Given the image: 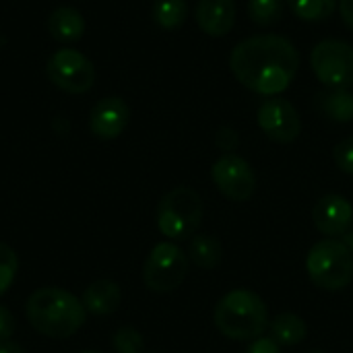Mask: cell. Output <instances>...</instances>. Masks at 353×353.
Segmentation results:
<instances>
[{
	"instance_id": "obj_28",
	"label": "cell",
	"mask_w": 353,
	"mask_h": 353,
	"mask_svg": "<svg viewBox=\"0 0 353 353\" xmlns=\"http://www.w3.org/2000/svg\"><path fill=\"white\" fill-rule=\"evenodd\" d=\"M339 14L343 23L353 31V0H339Z\"/></svg>"
},
{
	"instance_id": "obj_20",
	"label": "cell",
	"mask_w": 353,
	"mask_h": 353,
	"mask_svg": "<svg viewBox=\"0 0 353 353\" xmlns=\"http://www.w3.org/2000/svg\"><path fill=\"white\" fill-rule=\"evenodd\" d=\"M288 6L300 21L319 23L335 14L339 0H288Z\"/></svg>"
},
{
	"instance_id": "obj_25",
	"label": "cell",
	"mask_w": 353,
	"mask_h": 353,
	"mask_svg": "<svg viewBox=\"0 0 353 353\" xmlns=\"http://www.w3.org/2000/svg\"><path fill=\"white\" fill-rule=\"evenodd\" d=\"M215 145L225 153H234V149L240 145V134L230 126H221L215 134Z\"/></svg>"
},
{
	"instance_id": "obj_29",
	"label": "cell",
	"mask_w": 353,
	"mask_h": 353,
	"mask_svg": "<svg viewBox=\"0 0 353 353\" xmlns=\"http://www.w3.org/2000/svg\"><path fill=\"white\" fill-rule=\"evenodd\" d=\"M0 353H25L23 347L10 339H0Z\"/></svg>"
},
{
	"instance_id": "obj_23",
	"label": "cell",
	"mask_w": 353,
	"mask_h": 353,
	"mask_svg": "<svg viewBox=\"0 0 353 353\" xmlns=\"http://www.w3.org/2000/svg\"><path fill=\"white\" fill-rule=\"evenodd\" d=\"M112 347L116 350V353H141L143 335L134 327H122L112 337Z\"/></svg>"
},
{
	"instance_id": "obj_11",
	"label": "cell",
	"mask_w": 353,
	"mask_h": 353,
	"mask_svg": "<svg viewBox=\"0 0 353 353\" xmlns=\"http://www.w3.org/2000/svg\"><path fill=\"white\" fill-rule=\"evenodd\" d=\"M130 122V108L128 103L118 97V95H110L99 99L89 116V128L97 139L103 141H112L116 137H120L126 126Z\"/></svg>"
},
{
	"instance_id": "obj_24",
	"label": "cell",
	"mask_w": 353,
	"mask_h": 353,
	"mask_svg": "<svg viewBox=\"0 0 353 353\" xmlns=\"http://www.w3.org/2000/svg\"><path fill=\"white\" fill-rule=\"evenodd\" d=\"M333 159L343 174L353 176V137H345L343 141H339L335 145Z\"/></svg>"
},
{
	"instance_id": "obj_16",
	"label": "cell",
	"mask_w": 353,
	"mask_h": 353,
	"mask_svg": "<svg viewBox=\"0 0 353 353\" xmlns=\"http://www.w3.org/2000/svg\"><path fill=\"white\" fill-rule=\"evenodd\" d=\"M316 110L339 124L353 120V91L350 89H325L314 97Z\"/></svg>"
},
{
	"instance_id": "obj_15",
	"label": "cell",
	"mask_w": 353,
	"mask_h": 353,
	"mask_svg": "<svg viewBox=\"0 0 353 353\" xmlns=\"http://www.w3.org/2000/svg\"><path fill=\"white\" fill-rule=\"evenodd\" d=\"M48 33L60 43H72L85 33V19L72 6H60L48 17Z\"/></svg>"
},
{
	"instance_id": "obj_31",
	"label": "cell",
	"mask_w": 353,
	"mask_h": 353,
	"mask_svg": "<svg viewBox=\"0 0 353 353\" xmlns=\"http://www.w3.org/2000/svg\"><path fill=\"white\" fill-rule=\"evenodd\" d=\"M308 353H325V352H319V350H314V352H308Z\"/></svg>"
},
{
	"instance_id": "obj_9",
	"label": "cell",
	"mask_w": 353,
	"mask_h": 353,
	"mask_svg": "<svg viewBox=\"0 0 353 353\" xmlns=\"http://www.w3.org/2000/svg\"><path fill=\"white\" fill-rule=\"evenodd\" d=\"M211 178L217 186V190L236 203L250 201L256 190V174L252 165L236 155V153H223L211 168Z\"/></svg>"
},
{
	"instance_id": "obj_21",
	"label": "cell",
	"mask_w": 353,
	"mask_h": 353,
	"mask_svg": "<svg viewBox=\"0 0 353 353\" xmlns=\"http://www.w3.org/2000/svg\"><path fill=\"white\" fill-rule=\"evenodd\" d=\"M285 8V0H248V17L259 27L275 25Z\"/></svg>"
},
{
	"instance_id": "obj_18",
	"label": "cell",
	"mask_w": 353,
	"mask_h": 353,
	"mask_svg": "<svg viewBox=\"0 0 353 353\" xmlns=\"http://www.w3.org/2000/svg\"><path fill=\"white\" fill-rule=\"evenodd\" d=\"M188 259L201 269H215L223 259L221 242L211 234H194L188 242Z\"/></svg>"
},
{
	"instance_id": "obj_19",
	"label": "cell",
	"mask_w": 353,
	"mask_h": 353,
	"mask_svg": "<svg viewBox=\"0 0 353 353\" xmlns=\"http://www.w3.org/2000/svg\"><path fill=\"white\" fill-rule=\"evenodd\" d=\"M188 17L186 0H155L153 4V21L163 31H176L184 25Z\"/></svg>"
},
{
	"instance_id": "obj_5",
	"label": "cell",
	"mask_w": 353,
	"mask_h": 353,
	"mask_svg": "<svg viewBox=\"0 0 353 353\" xmlns=\"http://www.w3.org/2000/svg\"><path fill=\"white\" fill-rule=\"evenodd\" d=\"M310 281L325 292H341L353 281V254L345 242L325 238L306 254Z\"/></svg>"
},
{
	"instance_id": "obj_30",
	"label": "cell",
	"mask_w": 353,
	"mask_h": 353,
	"mask_svg": "<svg viewBox=\"0 0 353 353\" xmlns=\"http://www.w3.org/2000/svg\"><path fill=\"white\" fill-rule=\"evenodd\" d=\"M343 242L347 244V248L352 250V254H353V232H347V234H345V238H343Z\"/></svg>"
},
{
	"instance_id": "obj_10",
	"label": "cell",
	"mask_w": 353,
	"mask_h": 353,
	"mask_svg": "<svg viewBox=\"0 0 353 353\" xmlns=\"http://www.w3.org/2000/svg\"><path fill=\"white\" fill-rule=\"evenodd\" d=\"M259 128L267 139L279 145L294 143L302 132V118L296 105L285 97H267L256 112Z\"/></svg>"
},
{
	"instance_id": "obj_3",
	"label": "cell",
	"mask_w": 353,
	"mask_h": 353,
	"mask_svg": "<svg viewBox=\"0 0 353 353\" xmlns=\"http://www.w3.org/2000/svg\"><path fill=\"white\" fill-rule=\"evenodd\" d=\"M215 327L232 341H254L269 329V310L250 290H232L215 306Z\"/></svg>"
},
{
	"instance_id": "obj_2",
	"label": "cell",
	"mask_w": 353,
	"mask_h": 353,
	"mask_svg": "<svg viewBox=\"0 0 353 353\" xmlns=\"http://www.w3.org/2000/svg\"><path fill=\"white\" fill-rule=\"evenodd\" d=\"M25 314L39 335L50 339H68L85 325L87 310L70 292L62 288H41L29 296Z\"/></svg>"
},
{
	"instance_id": "obj_4",
	"label": "cell",
	"mask_w": 353,
	"mask_h": 353,
	"mask_svg": "<svg viewBox=\"0 0 353 353\" xmlns=\"http://www.w3.org/2000/svg\"><path fill=\"white\" fill-rule=\"evenodd\" d=\"M205 207L199 192L188 186H176L157 205V228L170 242H182L196 234Z\"/></svg>"
},
{
	"instance_id": "obj_27",
	"label": "cell",
	"mask_w": 353,
	"mask_h": 353,
	"mask_svg": "<svg viewBox=\"0 0 353 353\" xmlns=\"http://www.w3.org/2000/svg\"><path fill=\"white\" fill-rule=\"evenodd\" d=\"M12 333H14V319L4 306H0V339H8L12 337Z\"/></svg>"
},
{
	"instance_id": "obj_22",
	"label": "cell",
	"mask_w": 353,
	"mask_h": 353,
	"mask_svg": "<svg viewBox=\"0 0 353 353\" xmlns=\"http://www.w3.org/2000/svg\"><path fill=\"white\" fill-rule=\"evenodd\" d=\"M17 269H19V259L17 252L0 242V296L8 292V288L12 285L14 277H17Z\"/></svg>"
},
{
	"instance_id": "obj_13",
	"label": "cell",
	"mask_w": 353,
	"mask_h": 353,
	"mask_svg": "<svg viewBox=\"0 0 353 353\" xmlns=\"http://www.w3.org/2000/svg\"><path fill=\"white\" fill-rule=\"evenodd\" d=\"M199 29L211 37L228 35L236 25V2L234 0H199L194 8Z\"/></svg>"
},
{
	"instance_id": "obj_1",
	"label": "cell",
	"mask_w": 353,
	"mask_h": 353,
	"mask_svg": "<svg viewBox=\"0 0 353 353\" xmlns=\"http://www.w3.org/2000/svg\"><path fill=\"white\" fill-rule=\"evenodd\" d=\"M230 68L240 85L265 97L290 89L300 68L298 48L283 35L259 33L242 39L230 54Z\"/></svg>"
},
{
	"instance_id": "obj_26",
	"label": "cell",
	"mask_w": 353,
	"mask_h": 353,
	"mask_svg": "<svg viewBox=\"0 0 353 353\" xmlns=\"http://www.w3.org/2000/svg\"><path fill=\"white\" fill-rule=\"evenodd\" d=\"M246 353H281V345L273 337H259L250 341Z\"/></svg>"
},
{
	"instance_id": "obj_7",
	"label": "cell",
	"mask_w": 353,
	"mask_h": 353,
	"mask_svg": "<svg viewBox=\"0 0 353 353\" xmlns=\"http://www.w3.org/2000/svg\"><path fill=\"white\" fill-rule=\"evenodd\" d=\"M310 66L327 89L353 87V46L343 39H321L310 52Z\"/></svg>"
},
{
	"instance_id": "obj_14",
	"label": "cell",
	"mask_w": 353,
	"mask_h": 353,
	"mask_svg": "<svg viewBox=\"0 0 353 353\" xmlns=\"http://www.w3.org/2000/svg\"><path fill=\"white\" fill-rule=\"evenodd\" d=\"M83 306L87 312L95 316H105L118 310L122 304V290L116 281L110 279H99L93 281L85 292H83Z\"/></svg>"
},
{
	"instance_id": "obj_17",
	"label": "cell",
	"mask_w": 353,
	"mask_h": 353,
	"mask_svg": "<svg viewBox=\"0 0 353 353\" xmlns=\"http://www.w3.org/2000/svg\"><path fill=\"white\" fill-rule=\"evenodd\" d=\"M269 331H271V337L279 345H283V347L300 345L306 339V335H308V327H306L304 319L298 316V314H294V312L277 314L269 323Z\"/></svg>"
},
{
	"instance_id": "obj_12",
	"label": "cell",
	"mask_w": 353,
	"mask_h": 353,
	"mask_svg": "<svg viewBox=\"0 0 353 353\" xmlns=\"http://www.w3.org/2000/svg\"><path fill=\"white\" fill-rule=\"evenodd\" d=\"M314 228L327 238H339L353 223V205L341 194H325L312 209Z\"/></svg>"
},
{
	"instance_id": "obj_32",
	"label": "cell",
	"mask_w": 353,
	"mask_h": 353,
	"mask_svg": "<svg viewBox=\"0 0 353 353\" xmlns=\"http://www.w3.org/2000/svg\"><path fill=\"white\" fill-rule=\"evenodd\" d=\"M81 353H97V352H91V350H87V352H81Z\"/></svg>"
},
{
	"instance_id": "obj_8",
	"label": "cell",
	"mask_w": 353,
	"mask_h": 353,
	"mask_svg": "<svg viewBox=\"0 0 353 353\" xmlns=\"http://www.w3.org/2000/svg\"><path fill=\"white\" fill-rule=\"evenodd\" d=\"M46 74L54 87L70 95L87 93L95 83L93 62L72 48H62L54 52L46 64Z\"/></svg>"
},
{
	"instance_id": "obj_6",
	"label": "cell",
	"mask_w": 353,
	"mask_h": 353,
	"mask_svg": "<svg viewBox=\"0 0 353 353\" xmlns=\"http://www.w3.org/2000/svg\"><path fill=\"white\" fill-rule=\"evenodd\" d=\"M188 254L174 242H159L143 265V281L155 294L178 290L188 275Z\"/></svg>"
}]
</instances>
